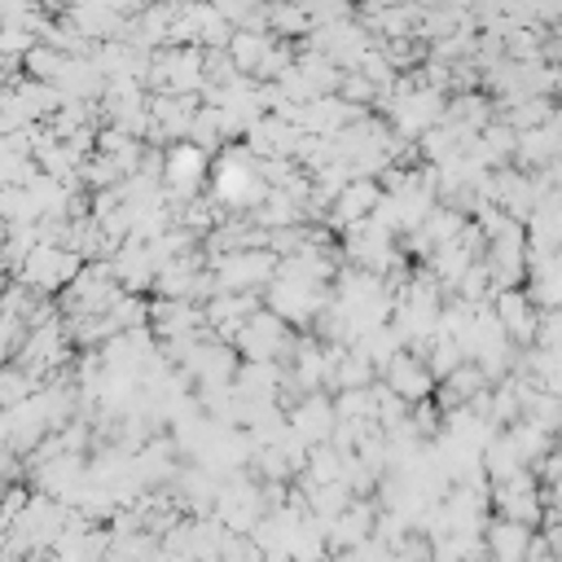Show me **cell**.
<instances>
[{
  "label": "cell",
  "instance_id": "277c9868",
  "mask_svg": "<svg viewBox=\"0 0 562 562\" xmlns=\"http://www.w3.org/2000/svg\"><path fill=\"white\" fill-rule=\"evenodd\" d=\"M162 176H167V189H171L176 198H189V193H198V184H202V176H206V149H198L193 140L176 145V149L167 154V167H162Z\"/></svg>",
  "mask_w": 562,
  "mask_h": 562
},
{
  "label": "cell",
  "instance_id": "7a4b0ae2",
  "mask_svg": "<svg viewBox=\"0 0 562 562\" xmlns=\"http://www.w3.org/2000/svg\"><path fill=\"white\" fill-rule=\"evenodd\" d=\"M531 536H536V527H527V522H514V518H501V514L487 518V522H483L487 562H527Z\"/></svg>",
  "mask_w": 562,
  "mask_h": 562
},
{
  "label": "cell",
  "instance_id": "6da1fadb",
  "mask_svg": "<svg viewBox=\"0 0 562 562\" xmlns=\"http://www.w3.org/2000/svg\"><path fill=\"white\" fill-rule=\"evenodd\" d=\"M382 378H386V386H391L404 404H422V400L435 391V373L426 369V360H422L413 347H408V351L400 347V351L382 364Z\"/></svg>",
  "mask_w": 562,
  "mask_h": 562
},
{
  "label": "cell",
  "instance_id": "3957f363",
  "mask_svg": "<svg viewBox=\"0 0 562 562\" xmlns=\"http://www.w3.org/2000/svg\"><path fill=\"white\" fill-rule=\"evenodd\" d=\"M334 422H338L334 400H329V395H316V391H307L303 404L290 408V430H294L303 443H329Z\"/></svg>",
  "mask_w": 562,
  "mask_h": 562
}]
</instances>
